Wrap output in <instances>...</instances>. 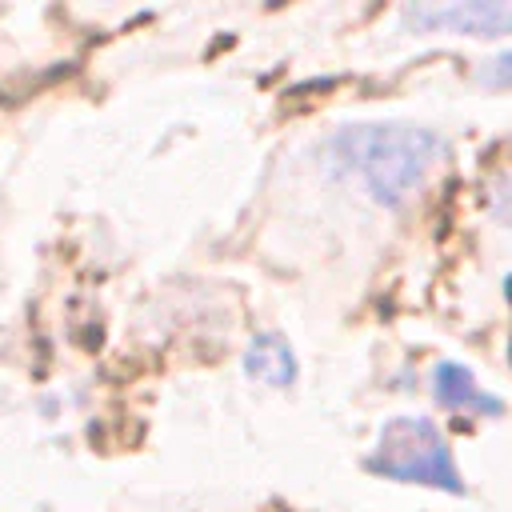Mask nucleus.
<instances>
[{"instance_id": "nucleus-1", "label": "nucleus", "mask_w": 512, "mask_h": 512, "mask_svg": "<svg viewBox=\"0 0 512 512\" xmlns=\"http://www.w3.org/2000/svg\"><path fill=\"white\" fill-rule=\"evenodd\" d=\"M444 160L448 140L408 120H360L324 140V168L340 180H356L384 208L408 204Z\"/></svg>"}, {"instance_id": "nucleus-2", "label": "nucleus", "mask_w": 512, "mask_h": 512, "mask_svg": "<svg viewBox=\"0 0 512 512\" xmlns=\"http://www.w3.org/2000/svg\"><path fill=\"white\" fill-rule=\"evenodd\" d=\"M364 468L384 480H400V484H424V488L452 492V496L464 492L452 448L428 416H392L376 432V444Z\"/></svg>"}, {"instance_id": "nucleus-3", "label": "nucleus", "mask_w": 512, "mask_h": 512, "mask_svg": "<svg viewBox=\"0 0 512 512\" xmlns=\"http://www.w3.org/2000/svg\"><path fill=\"white\" fill-rule=\"evenodd\" d=\"M404 28L416 36H512V0H456L404 8Z\"/></svg>"}, {"instance_id": "nucleus-4", "label": "nucleus", "mask_w": 512, "mask_h": 512, "mask_svg": "<svg viewBox=\"0 0 512 512\" xmlns=\"http://www.w3.org/2000/svg\"><path fill=\"white\" fill-rule=\"evenodd\" d=\"M432 400L444 412H460V416H504V400L496 392H488L468 364L460 360H436L432 376H428Z\"/></svg>"}, {"instance_id": "nucleus-5", "label": "nucleus", "mask_w": 512, "mask_h": 512, "mask_svg": "<svg viewBox=\"0 0 512 512\" xmlns=\"http://www.w3.org/2000/svg\"><path fill=\"white\" fill-rule=\"evenodd\" d=\"M244 372L256 380V384H268V388H288L296 380V352L288 348V340H280L276 332H260L248 352H244Z\"/></svg>"}, {"instance_id": "nucleus-6", "label": "nucleus", "mask_w": 512, "mask_h": 512, "mask_svg": "<svg viewBox=\"0 0 512 512\" xmlns=\"http://www.w3.org/2000/svg\"><path fill=\"white\" fill-rule=\"evenodd\" d=\"M472 80L480 88H488V92H508L512 88V48H500L488 60H480L476 72H472Z\"/></svg>"}, {"instance_id": "nucleus-7", "label": "nucleus", "mask_w": 512, "mask_h": 512, "mask_svg": "<svg viewBox=\"0 0 512 512\" xmlns=\"http://www.w3.org/2000/svg\"><path fill=\"white\" fill-rule=\"evenodd\" d=\"M492 216L504 224V228H512V172L496 184V192H492Z\"/></svg>"}]
</instances>
